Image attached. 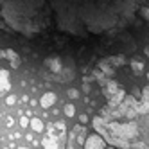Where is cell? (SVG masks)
I'll return each instance as SVG.
<instances>
[{"instance_id": "14", "label": "cell", "mask_w": 149, "mask_h": 149, "mask_svg": "<svg viewBox=\"0 0 149 149\" xmlns=\"http://www.w3.org/2000/svg\"><path fill=\"white\" fill-rule=\"evenodd\" d=\"M13 124H15V119H13V117H9V119H7V126H9V127H11Z\"/></svg>"}, {"instance_id": "12", "label": "cell", "mask_w": 149, "mask_h": 149, "mask_svg": "<svg viewBox=\"0 0 149 149\" xmlns=\"http://www.w3.org/2000/svg\"><path fill=\"white\" fill-rule=\"evenodd\" d=\"M20 126H22V127H27V126H31V120L27 119V117H22V119H20Z\"/></svg>"}, {"instance_id": "7", "label": "cell", "mask_w": 149, "mask_h": 149, "mask_svg": "<svg viewBox=\"0 0 149 149\" xmlns=\"http://www.w3.org/2000/svg\"><path fill=\"white\" fill-rule=\"evenodd\" d=\"M31 130L36 131V133H41V131L45 130V124L41 122L40 119H36V117H34V119H31Z\"/></svg>"}, {"instance_id": "2", "label": "cell", "mask_w": 149, "mask_h": 149, "mask_svg": "<svg viewBox=\"0 0 149 149\" xmlns=\"http://www.w3.org/2000/svg\"><path fill=\"white\" fill-rule=\"evenodd\" d=\"M67 140V126L63 120L52 122L47 126V136L41 140L43 149H65Z\"/></svg>"}, {"instance_id": "15", "label": "cell", "mask_w": 149, "mask_h": 149, "mask_svg": "<svg viewBox=\"0 0 149 149\" xmlns=\"http://www.w3.org/2000/svg\"><path fill=\"white\" fill-rule=\"evenodd\" d=\"M144 52H146V56L149 58V47H146V49H144Z\"/></svg>"}, {"instance_id": "17", "label": "cell", "mask_w": 149, "mask_h": 149, "mask_svg": "<svg viewBox=\"0 0 149 149\" xmlns=\"http://www.w3.org/2000/svg\"><path fill=\"white\" fill-rule=\"evenodd\" d=\"M0 117H2V113H0Z\"/></svg>"}, {"instance_id": "10", "label": "cell", "mask_w": 149, "mask_h": 149, "mask_svg": "<svg viewBox=\"0 0 149 149\" xmlns=\"http://www.w3.org/2000/svg\"><path fill=\"white\" fill-rule=\"evenodd\" d=\"M131 67H133V70H135V72H142V63L133 61V63H131Z\"/></svg>"}, {"instance_id": "4", "label": "cell", "mask_w": 149, "mask_h": 149, "mask_svg": "<svg viewBox=\"0 0 149 149\" xmlns=\"http://www.w3.org/2000/svg\"><path fill=\"white\" fill-rule=\"evenodd\" d=\"M45 67H49V70L54 72V74H59L63 70L59 56H49V58H45Z\"/></svg>"}, {"instance_id": "6", "label": "cell", "mask_w": 149, "mask_h": 149, "mask_svg": "<svg viewBox=\"0 0 149 149\" xmlns=\"http://www.w3.org/2000/svg\"><path fill=\"white\" fill-rule=\"evenodd\" d=\"M9 88H11V83H9V74L6 70L0 68V95H2L4 92H7Z\"/></svg>"}, {"instance_id": "16", "label": "cell", "mask_w": 149, "mask_h": 149, "mask_svg": "<svg viewBox=\"0 0 149 149\" xmlns=\"http://www.w3.org/2000/svg\"><path fill=\"white\" fill-rule=\"evenodd\" d=\"M16 149H29V147H16Z\"/></svg>"}, {"instance_id": "5", "label": "cell", "mask_w": 149, "mask_h": 149, "mask_svg": "<svg viewBox=\"0 0 149 149\" xmlns=\"http://www.w3.org/2000/svg\"><path fill=\"white\" fill-rule=\"evenodd\" d=\"M54 102H56V93H54V92H45V93L40 97V104H41V108H45V110L50 108Z\"/></svg>"}, {"instance_id": "1", "label": "cell", "mask_w": 149, "mask_h": 149, "mask_svg": "<svg viewBox=\"0 0 149 149\" xmlns=\"http://www.w3.org/2000/svg\"><path fill=\"white\" fill-rule=\"evenodd\" d=\"M149 0H0V16L7 27L25 38L58 33L86 38L119 33L136 16L149 20Z\"/></svg>"}, {"instance_id": "9", "label": "cell", "mask_w": 149, "mask_h": 149, "mask_svg": "<svg viewBox=\"0 0 149 149\" xmlns=\"http://www.w3.org/2000/svg\"><path fill=\"white\" fill-rule=\"evenodd\" d=\"M67 93H68L70 99H77V97H79V90H76V88H70Z\"/></svg>"}, {"instance_id": "13", "label": "cell", "mask_w": 149, "mask_h": 149, "mask_svg": "<svg viewBox=\"0 0 149 149\" xmlns=\"http://www.w3.org/2000/svg\"><path fill=\"white\" fill-rule=\"evenodd\" d=\"M79 119H81V122H83V124H86V122H88V115H81Z\"/></svg>"}, {"instance_id": "8", "label": "cell", "mask_w": 149, "mask_h": 149, "mask_svg": "<svg viewBox=\"0 0 149 149\" xmlns=\"http://www.w3.org/2000/svg\"><path fill=\"white\" fill-rule=\"evenodd\" d=\"M63 110H65V115L67 117H74V115H76V106H74V104H67Z\"/></svg>"}, {"instance_id": "11", "label": "cell", "mask_w": 149, "mask_h": 149, "mask_svg": "<svg viewBox=\"0 0 149 149\" xmlns=\"http://www.w3.org/2000/svg\"><path fill=\"white\" fill-rule=\"evenodd\" d=\"M16 102V97H15V95H9V97H6V104L7 106H13Z\"/></svg>"}, {"instance_id": "3", "label": "cell", "mask_w": 149, "mask_h": 149, "mask_svg": "<svg viewBox=\"0 0 149 149\" xmlns=\"http://www.w3.org/2000/svg\"><path fill=\"white\" fill-rule=\"evenodd\" d=\"M83 149H108V147H106V140L99 133H92L86 136Z\"/></svg>"}]
</instances>
